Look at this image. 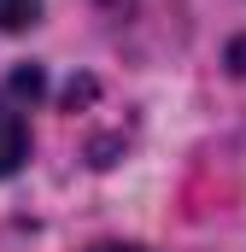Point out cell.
<instances>
[{
  "label": "cell",
  "instance_id": "cell-1",
  "mask_svg": "<svg viewBox=\"0 0 246 252\" xmlns=\"http://www.w3.org/2000/svg\"><path fill=\"white\" fill-rule=\"evenodd\" d=\"M24 153H30V129L12 106H0V176H12L24 164Z\"/></svg>",
  "mask_w": 246,
  "mask_h": 252
},
{
  "label": "cell",
  "instance_id": "cell-2",
  "mask_svg": "<svg viewBox=\"0 0 246 252\" xmlns=\"http://www.w3.org/2000/svg\"><path fill=\"white\" fill-rule=\"evenodd\" d=\"M41 18V0H0V30H30Z\"/></svg>",
  "mask_w": 246,
  "mask_h": 252
},
{
  "label": "cell",
  "instance_id": "cell-3",
  "mask_svg": "<svg viewBox=\"0 0 246 252\" xmlns=\"http://www.w3.org/2000/svg\"><path fill=\"white\" fill-rule=\"evenodd\" d=\"M100 252H135V247H100Z\"/></svg>",
  "mask_w": 246,
  "mask_h": 252
}]
</instances>
